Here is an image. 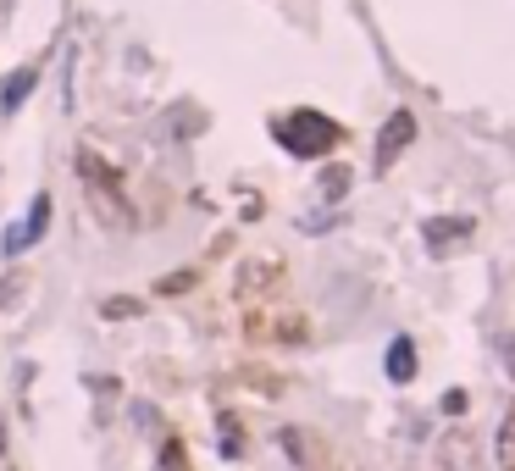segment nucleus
I'll use <instances>...</instances> for the list:
<instances>
[{
  "instance_id": "nucleus-1",
  "label": "nucleus",
  "mask_w": 515,
  "mask_h": 471,
  "mask_svg": "<svg viewBox=\"0 0 515 471\" xmlns=\"http://www.w3.org/2000/svg\"><path fill=\"white\" fill-rule=\"evenodd\" d=\"M78 183H84V200H89L100 228L106 233H133L139 217H133V200H128V189H122L117 167H106L95 150H78Z\"/></svg>"
},
{
  "instance_id": "nucleus-2",
  "label": "nucleus",
  "mask_w": 515,
  "mask_h": 471,
  "mask_svg": "<svg viewBox=\"0 0 515 471\" xmlns=\"http://www.w3.org/2000/svg\"><path fill=\"white\" fill-rule=\"evenodd\" d=\"M272 139L288 150V156L322 161L327 150L344 139V128H338L333 117H322V111H283V117H272Z\"/></svg>"
},
{
  "instance_id": "nucleus-3",
  "label": "nucleus",
  "mask_w": 515,
  "mask_h": 471,
  "mask_svg": "<svg viewBox=\"0 0 515 471\" xmlns=\"http://www.w3.org/2000/svg\"><path fill=\"white\" fill-rule=\"evenodd\" d=\"M50 211H56V200H50V194L39 189L34 200H28V217L6 228V255H23L28 244H39V239H45V228H50Z\"/></svg>"
},
{
  "instance_id": "nucleus-4",
  "label": "nucleus",
  "mask_w": 515,
  "mask_h": 471,
  "mask_svg": "<svg viewBox=\"0 0 515 471\" xmlns=\"http://www.w3.org/2000/svg\"><path fill=\"white\" fill-rule=\"evenodd\" d=\"M410 139H416V117H410V111H394V117L383 122V133H377V172L394 167L410 150Z\"/></svg>"
},
{
  "instance_id": "nucleus-5",
  "label": "nucleus",
  "mask_w": 515,
  "mask_h": 471,
  "mask_svg": "<svg viewBox=\"0 0 515 471\" xmlns=\"http://www.w3.org/2000/svg\"><path fill=\"white\" fill-rule=\"evenodd\" d=\"M34 84H39V67H17V73H6V84H0V117H17L23 100L34 95Z\"/></svg>"
},
{
  "instance_id": "nucleus-6",
  "label": "nucleus",
  "mask_w": 515,
  "mask_h": 471,
  "mask_svg": "<svg viewBox=\"0 0 515 471\" xmlns=\"http://www.w3.org/2000/svg\"><path fill=\"white\" fill-rule=\"evenodd\" d=\"M388 377H394V383H410V377H416V344L410 339L388 344Z\"/></svg>"
},
{
  "instance_id": "nucleus-7",
  "label": "nucleus",
  "mask_w": 515,
  "mask_h": 471,
  "mask_svg": "<svg viewBox=\"0 0 515 471\" xmlns=\"http://www.w3.org/2000/svg\"><path fill=\"white\" fill-rule=\"evenodd\" d=\"M466 233H471V222L466 217H432L427 222V244H432V250H444V244H455V239H466Z\"/></svg>"
},
{
  "instance_id": "nucleus-8",
  "label": "nucleus",
  "mask_w": 515,
  "mask_h": 471,
  "mask_svg": "<svg viewBox=\"0 0 515 471\" xmlns=\"http://www.w3.org/2000/svg\"><path fill=\"white\" fill-rule=\"evenodd\" d=\"M438 466H449V471H471V438H466V433L444 438V444H438Z\"/></svg>"
},
{
  "instance_id": "nucleus-9",
  "label": "nucleus",
  "mask_w": 515,
  "mask_h": 471,
  "mask_svg": "<svg viewBox=\"0 0 515 471\" xmlns=\"http://www.w3.org/2000/svg\"><path fill=\"white\" fill-rule=\"evenodd\" d=\"M499 460H504V466L515 471V416H510V422L499 427Z\"/></svg>"
},
{
  "instance_id": "nucleus-10",
  "label": "nucleus",
  "mask_w": 515,
  "mask_h": 471,
  "mask_svg": "<svg viewBox=\"0 0 515 471\" xmlns=\"http://www.w3.org/2000/svg\"><path fill=\"white\" fill-rule=\"evenodd\" d=\"M344 183H349V172H344V167H327V178H322L327 200H338V194H344Z\"/></svg>"
},
{
  "instance_id": "nucleus-11",
  "label": "nucleus",
  "mask_w": 515,
  "mask_h": 471,
  "mask_svg": "<svg viewBox=\"0 0 515 471\" xmlns=\"http://www.w3.org/2000/svg\"><path fill=\"white\" fill-rule=\"evenodd\" d=\"M100 311H106V316H139V300H106Z\"/></svg>"
},
{
  "instance_id": "nucleus-12",
  "label": "nucleus",
  "mask_w": 515,
  "mask_h": 471,
  "mask_svg": "<svg viewBox=\"0 0 515 471\" xmlns=\"http://www.w3.org/2000/svg\"><path fill=\"white\" fill-rule=\"evenodd\" d=\"M17 294H23V272H12V283H6V294H0V305H17Z\"/></svg>"
},
{
  "instance_id": "nucleus-13",
  "label": "nucleus",
  "mask_w": 515,
  "mask_h": 471,
  "mask_svg": "<svg viewBox=\"0 0 515 471\" xmlns=\"http://www.w3.org/2000/svg\"><path fill=\"white\" fill-rule=\"evenodd\" d=\"M466 411V394H460V388H449V399H444V416H460Z\"/></svg>"
},
{
  "instance_id": "nucleus-14",
  "label": "nucleus",
  "mask_w": 515,
  "mask_h": 471,
  "mask_svg": "<svg viewBox=\"0 0 515 471\" xmlns=\"http://www.w3.org/2000/svg\"><path fill=\"white\" fill-rule=\"evenodd\" d=\"M189 283H194V278H189V272H172V278H167V283H161V294H172V289H189Z\"/></svg>"
},
{
  "instance_id": "nucleus-15",
  "label": "nucleus",
  "mask_w": 515,
  "mask_h": 471,
  "mask_svg": "<svg viewBox=\"0 0 515 471\" xmlns=\"http://www.w3.org/2000/svg\"><path fill=\"white\" fill-rule=\"evenodd\" d=\"M0 460H6V427H0Z\"/></svg>"
},
{
  "instance_id": "nucleus-16",
  "label": "nucleus",
  "mask_w": 515,
  "mask_h": 471,
  "mask_svg": "<svg viewBox=\"0 0 515 471\" xmlns=\"http://www.w3.org/2000/svg\"><path fill=\"white\" fill-rule=\"evenodd\" d=\"M6 471H12V466H6Z\"/></svg>"
}]
</instances>
